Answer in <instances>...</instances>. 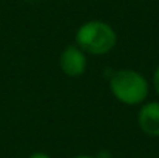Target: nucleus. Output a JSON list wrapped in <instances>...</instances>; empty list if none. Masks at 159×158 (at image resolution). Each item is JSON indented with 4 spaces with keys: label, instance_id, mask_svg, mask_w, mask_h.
<instances>
[{
    "label": "nucleus",
    "instance_id": "f257e3e1",
    "mask_svg": "<svg viewBox=\"0 0 159 158\" xmlns=\"http://www.w3.org/2000/svg\"><path fill=\"white\" fill-rule=\"evenodd\" d=\"M110 90L119 103L138 105L147 99L150 84L142 73L131 68H120L110 78Z\"/></svg>",
    "mask_w": 159,
    "mask_h": 158
},
{
    "label": "nucleus",
    "instance_id": "f03ea898",
    "mask_svg": "<svg viewBox=\"0 0 159 158\" xmlns=\"http://www.w3.org/2000/svg\"><path fill=\"white\" fill-rule=\"evenodd\" d=\"M116 31L104 20H88L76 31V45L85 54H107L116 47Z\"/></svg>",
    "mask_w": 159,
    "mask_h": 158
},
{
    "label": "nucleus",
    "instance_id": "7ed1b4c3",
    "mask_svg": "<svg viewBox=\"0 0 159 158\" xmlns=\"http://www.w3.org/2000/svg\"><path fill=\"white\" fill-rule=\"evenodd\" d=\"M60 70L70 78H79L87 70V54L77 45H68L59 57Z\"/></svg>",
    "mask_w": 159,
    "mask_h": 158
},
{
    "label": "nucleus",
    "instance_id": "20e7f679",
    "mask_svg": "<svg viewBox=\"0 0 159 158\" xmlns=\"http://www.w3.org/2000/svg\"><path fill=\"white\" fill-rule=\"evenodd\" d=\"M138 124L148 136H159V103H144L138 112Z\"/></svg>",
    "mask_w": 159,
    "mask_h": 158
},
{
    "label": "nucleus",
    "instance_id": "39448f33",
    "mask_svg": "<svg viewBox=\"0 0 159 158\" xmlns=\"http://www.w3.org/2000/svg\"><path fill=\"white\" fill-rule=\"evenodd\" d=\"M152 84H153L155 92L159 95V65L156 67V70L153 71V79H152Z\"/></svg>",
    "mask_w": 159,
    "mask_h": 158
},
{
    "label": "nucleus",
    "instance_id": "423d86ee",
    "mask_svg": "<svg viewBox=\"0 0 159 158\" xmlns=\"http://www.w3.org/2000/svg\"><path fill=\"white\" fill-rule=\"evenodd\" d=\"M28 158H51L48 154H45V152H34V154H31Z\"/></svg>",
    "mask_w": 159,
    "mask_h": 158
},
{
    "label": "nucleus",
    "instance_id": "0eeeda50",
    "mask_svg": "<svg viewBox=\"0 0 159 158\" xmlns=\"http://www.w3.org/2000/svg\"><path fill=\"white\" fill-rule=\"evenodd\" d=\"M73 158H96L93 155H77V157H73Z\"/></svg>",
    "mask_w": 159,
    "mask_h": 158
}]
</instances>
